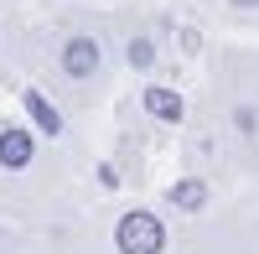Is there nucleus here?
<instances>
[{
    "instance_id": "f257e3e1",
    "label": "nucleus",
    "mask_w": 259,
    "mask_h": 254,
    "mask_svg": "<svg viewBox=\"0 0 259 254\" xmlns=\"http://www.w3.org/2000/svg\"><path fill=\"white\" fill-rule=\"evenodd\" d=\"M114 244H119V254H161L166 249V228H161L156 213H140V207H135V213L119 218Z\"/></svg>"
},
{
    "instance_id": "f03ea898",
    "label": "nucleus",
    "mask_w": 259,
    "mask_h": 254,
    "mask_svg": "<svg viewBox=\"0 0 259 254\" xmlns=\"http://www.w3.org/2000/svg\"><path fill=\"white\" fill-rule=\"evenodd\" d=\"M99 62H104V52H99V41H94V36H73L68 47H62V68H68L73 78H94V73H99Z\"/></svg>"
},
{
    "instance_id": "7ed1b4c3",
    "label": "nucleus",
    "mask_w": 259,
    "mask_h": 254,
    "mask_svg": "<svg viewBox=\"0 0 259 254\" xmlns=\"http://www.w3.org/2000/svg\"><path fill=\"white\" fill-rule=\"evenodd\" d=\"M0 166H6V172L31 166V135H26V130H16V124L0 130Z\"/></svg>"
},
{
    "instance_id": "20e7f679",
    "label": "nucleus",
    "mask_w": 259,
    "mask_h": 254,
    "mask_svg": "<svg viewBox=\"0 0 259 254\" xmlns=\"http://www.w3.org/2000/svg\"><path fill=\"white\" fill-rule=\"evenodd\" d=\"M145 109L156 114V119H166V124H177V119L187 114V104H182V94H171V89H161V83H150V89H145Z\"/></svg>"
},
{
    "instance_id": "39448f33",
    "label": "nucleus",
    "mask_w": 259,
    "mask_h": 254,
    "mask_svg": "<svg viewBox=\"0 0 259 254\" xmlns=\"http://www.w3.org/2000/svg\"><path fill=\"white\" fill-rule=\"evenodd\" d=\"M21 104H26V114L36 119V130H47V135H57V130H62V114L52 109L47 99H41V89H21Z\"/></svg>"
},
{
    "instance_id": "423d86ee",
    "label": "nucleus",
    "mask_w": 259,
    "mask_h": 254,
    "mask_svg": "<svg viewBox=\"0 0 259 254\" xmlns=\"http://www.w3.org/2000/svg\"><path fill=\"white\" fill-rule=\"evenodd\" d=\"M202 202H207V187L197 177H187V182L171 187V207H182V213H202Z\"/></svg>"
},
{
    "instance_id": "0eeeda50",
    "label": "nucleus",
    "mask_w": 259,
    "mask_h": 254,
    "mask_svg": "<svg viewBox=\"0 0 259 254\" xmlns=\"http://www.w3.org/2000/svg\"><path fill=\"white\" fill-rule=\"evenodd\" d=\"M124 57H130V68H150V62H156V47H150L145 36H135V41H130V52H124Z\"/></svg>"
},
{
    "instance_id": "6e6552de",
    "label": "nucleus",
    "mask_w": 259,
    "mask_h": 254,
    "mask_svg": "<svg viewBox=\"0 0 259 254\" xmlns=\"http://www.w3.org/2000/svg\"><path fill=\"white\" fill-rule=\"evenodd\" d=\"M228 6H244V11H249V6H259V0H228Z\"/></svg>"
}]
</instances>
